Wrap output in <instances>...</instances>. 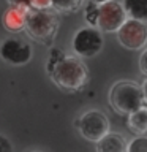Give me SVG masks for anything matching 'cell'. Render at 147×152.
Instances as JSON below:
<instances>
[{"label": "cell", "instance_id": "6", "mask_svg": "<svg viewBox=\"0 0 147 152\" xmlns=\"http://www.w3.org/2000/svg\"><path fill=\"white\" fill-rule=\"evenodd\" d=\"M119 43L131 51H139L147 45V24L138 19L127 18L125 22L116 30Z\"/></svg>", "mask_w": 147, "mask_h": 152}, {"label": "cell", "instance_id": "8", "mask_svg": "<svg viewBox=\"0 0 147 152\" xmlns=\"http://www.w3.org/2000/svg\"><path fill=\"white\" fill-rule=\"evenodd\" d=\"M33 56V49L30 43L21 40V38L9 37L0 45V59L13 66H22L30 62Z\"/></svg>", "mask_w": 147, "mask_h": 152}, {"label": "cell", "instance_id": "16", "mask_svg": "<svg viewBox=\"0 0 147 152\" xmlns=\"http://www.w3.org/2000/svg\"><path fill=\"white\" fill-rule=\"evenodd\" d=\"M139 70H141V73L147 78V48L139 56Z\"/></svg>", "mask_w": 147, "mask_h": 152}, {"label": "cell", "instance_id": "14", "mask_svg": "<svg viewBox=\"0 0 147 152\" xmlns=\"http://www.w3.org/2000/svg\"><path fill=\"white\" fill-rule=\"evenodd\" d=\"M128 152H147V136L136 135L135 140H131L127 144Z\"/></svg>", "mask_w": 147, "mask_h": 152}, {"label": "cell", "instance_id": "1", "mask_svg": "<svg viewBox=\"0 0 147 152\" xmlns=\"http://www.w3.org/2000/svg\"><path fill=\"white\" fill-rule=\"evenodd\" d=\"M47 75L63 92H81L89 83L87 66L78 56H63L54 49L47 60Z\"/></svg>", "mask_w": 147, "mask_h": 152}, {"label": "cell", "instance_id": "15", "mask_svg": "<svg viewBox=\"0 0 147 152\" xmlns=\"http://www.w3.org/2000/svg\"><path fill=\"white\" fill-rule=\"evenodd\" d=\"M97 13H98V3L90 2L85 7V21L89 22V26L97 27Z\"/></svg>", "mask_w": 147, "mask_h": 152}, {"label": "cell", "instance_id": "19", "mask_svg": "<svg viewBox=\"0 0 147 152\" xmlns=\"http://www.w3.org/2000/svg\"><path fill=\"white\" fill-rule=\"evenodd\" d=\"M9 5H16V7H27L30 8V3H28V0H7Z\"/></svg>", "mask_w": 147, "mask_h": 152}, {"label": "cell", "instance_id": "2", "mask_svg": "<svg viewBox=\"0 0 147 152\" xmlns=\"http://www.w3.org/2000/svg\"><path fill=\"white\" fill-rule=\"evenodd\" d=\"M59 28V16L52 8H28L25 14L24 30L33 40L40 43H49L54 40Z\"/></svg>", "mask_w": 147, "mask_h": 152}, {"label": "cell", "instance_id": "18", "mask_svg": "<svg viewBox=\"0 0 147 152\" xmlns=\"http://www.w3.org/2000/svg\"><path fill=\"white\" fill-rule=\"evenodd\" d=\"M30 8H51V0H28Z\"/></svg>", "mask_w": 147, "mask_h": 152}, {"label": "cell", "instance_id": "10", "mask_svg": "<svg viewBox=\"0 0 147 152\" xmlns=\"http://www.w3.org/2000/svg\"><path fill=\"white\" fill-rule=\"evenodd\" d=\"M95 144H97V151H101V152H125L127 151V141L120 133L108 132Z\"/></svg>", "mask_w": 147, "mask_h": 152}, {"label": "cell", "instance_id": "7", "mask_svg": "<svg viewBox=\"0 0 147 152\" xmlns=\"http://www.w3.org/2000/svg\"><path fill=\"white\" fill-rule=\"evenodd\" d=\"M125 19L127 13L122 3L116 2V0H104V2L98 3L97 27L101 32H116L125 22Z\"/></svg>", "mask_w": 147, "mask_h": 152}, {"label": "cell", "instance_id": "4", "mask_svg": "<svg viewBox=\"0 0 147 152\" xmlns=\"http://www.w3.org/2000/svg\"><path fill=\"white\" fill-rule=\"evenodd\" d=\"M76 128L79 135L90 142H97L101 136L109 132V119L100 109H89L82 113L76 121Z\"/></svg>", "mask_w": 147, "mask_h": 152}, {"label": "cell", "instance_id": "3", "mask_svg": "<svg viewBox=\"0 0 147 152\" xmlns=\"http://www.w3.org/2000/svg\"><path fill=\"white\" fill-rule=\"evenodd\" d=\"M109 104L116 113L128 116L144 104L141 86L133 81H119L109 89Z\"/></svg>", "mask_w": 147, "mask_h": 152}, {"label": "cell", "instance_id": "20", "mask_svg": "<svg viewBox=\"0 0 147 152\" xmlns=\"http://www.w3.org/2000/svg\"><path fill=\"white\" fill-rule=\"evenodd\" d=\"M141 90H142V100H144V104H147V79H144V83L141 84Z\"/></svg>", "mask_w": 147, "mask_h": 152}, {"label": "cell", "instance_id": "11", "mask_svg": "<svg viewBox=\"0 0 147 152\" xmlns=\"http://www.w3.org/2000/svg\"><path fill=\"white\" fill-rule=\"evenodd\" d=\"M127 125L135 135H146L147 133V106L135 109L127 116Z\"/></svg>", "mask_w": 147, "mask_h": 152}, {"label": "cell", "instance_id": "17", "mask_svg": "<svg viewBox=\"0 0 147 152\" xmlns=\"http://www.w3.org/2000/svg\"><path fill=\"white\" fill-rule=\"evenodd\" d=\"M13 151V144L9 142L7 136L0 135V152H11Z\"/></svg>", "mask_w": 147, "mask_h": 152}, {"label": "cell", "instance_id": "21", "mask_svg": "<svg viewBox=\"0 0 147 152\" xmlns=\"http://www.w3.org/2000/svg\"><path fill=\"white\" fill-rule=\"evenodd\" d=\"M93 2H97V3H101V2H104V0H93Z\"/></svg>", "mask_w": 147, "mask_h": 152}, {"label": "cell", "instance_id": "13", "mask_svg": "<svg viewBox=\"0 0 147 152\" xmlns=\"http://www.w3.org/2000/svg\"><path fill=\"white\" fill-rule=\"evenodd\" d=\"M84 0H51V8L57 13H74L82 7Z\"/></svg>", "mask_w": 147, "mask_h": 152}, {"label": "cell", "instance_id": "9", "mask_svg": "<svg viewBox=\"0 0 147 152\" xmlns=\"http://www.w3.org/2000/svg\"><path fill=\"white\" fill-rule=\"evenodd\" d=\"M27 7H16V5H11V8L7 10L3 14V26L8 32H21L24 30V26H25V14H27Z\"/></svg>", "mask_w": 147, "mask_h": 152}, {"label": "cell", "instance_id": "5", "mask_svg": "<svg viewBox=\"0 0 147 152\" xmlns=\"http://www.w3.org/2000/svg\"><path fill=\"white\" fill-rule=\"evenodd\" d=\"M103 33L98 27L87 26L79 28L73 37V52L78 57H93L103 49Z\"/></svg>", "mask_w": 147, "mask_h": 152}, {"label": "cell", "instance_id": "12", "mask_svg": "<svg viewBox=\"0 0 147 152\" xmlns=\"http://www.w3.org/2000/svg\"><path fill=\"white\" fill-rule=\"evenodd\" d=\"M127 18L138 19L147 24V0H122Z\"/></svg>", "mask_w": 147, "mask_h": 152}]
</instances>
